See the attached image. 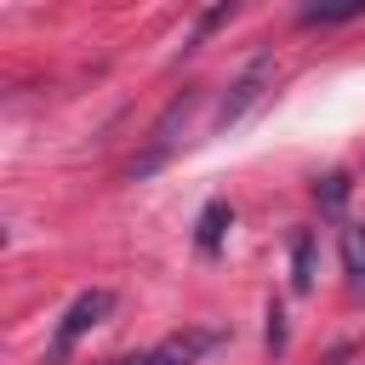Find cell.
Masks as SVG:
<instances>
[{
	"label": "cell",
	"instance_id": "obj_10",
	"mask_svg": "<svg viewBox=\"0 0 365 365\" xmlns=\"http://www.w3.org/2000/svg\"><path fill=\"white\" fill-rule=\"evenodd\" d=\"M314 200H319L325 211H342V200H348V171H325V177L314 182Z\"/></svg>",
	"mask_w": 365,
	"mask_h": 365
},
{
	"label": "cell",
	"instance_id": "obj_5",
	"mask_svg": "<svg viewBox=\"0 0 365 365\" xmlns=\"http://www.w3.org/2000/svg\"><path fill=\"white\" fill-rule=\"evenodd\" d=\"M228 228H234V205H228V200H211V205L200 211V222H194V245H200L205 257H217L222 240H228Z\"/></svg>",
	"mask_w": 365,
	"mask_h": 365
},
{
	"label": "cell",
	"instance_id": "obj_8",
	"mask_svg": "<svg viewBox=\"0 0 365 365\" xmlns=\"http://www.w3.org/2000/svg\"><path fill=\"white\" fill-rule=\"evenodd\" d=\"M240 6H245V0H211V6H205V11L194 17V34H188V46H182V51H194V46H200L205 34H217V29H222V23H228V17L240 11Z\"/></svg>",
	"mask_w": 365,
	"mask_h": 365
},
{
	"label": "cell",
	"instance_id": "obj_3",
	"mask_svg": "<svg viewBox=\"0 0 365 365\" xmlns=\"http://www.w3.org/2000/svg\"><path fill=\"white\" fill-rule=\"evenodd\" d=\"M268 86H274V57H251V63H245V74L228 86V97L217 103V120H211V125H217V131L240 125V120H245V114L268 97Z\"/></svg>",
	"mask_w": 365,
	"mask_h": 365
},
{
	"label": "cell",
	"instance_id": "obj_4",
	"mask_svg": "<svg viewBox=\"0 0 365 365\" xmlns=\"http://www.w3.org/2000/svg\"><path fill=\"white\" fill-rule=\"evenodd\" d=\"M194 103H200V91H182V97H171V108L160 114V125H154V137H148V154H143V160L131 165L137 177H143V171H154V165H160V160L171 154V143H177V125H188Z\"/></svg>",
	"mask_w": 365,
	"mask_h": 365
},
{
	"label": "cell",
	"instance_id": "obj_11",
	"mask_svg": "<svg viewBox=\"0 0 365 365\" xmlns=\"http://www.w3.org/2000/svg\"><path fill=\"white\" fill-rule=\"evenodd\" d=\"M262 342H268V354H285V314H279V302H268V331H262Z\"/></svg>",
	"mask_w": 365,
	"mask_h": 365
},
{
	"label": "cell",
	"instance_id": "obj_9",
	"mask_svg": "<svg viewBox=\"0 0 365 365\" xmlns=\"http://www.w3.org/2000/svg\"><path fill=\"white\" fill-rule=\"evenodd\" d=\"M359 11L365 0H302V23H348Z\"/></svg>",
	"mask_w": 365,
	"mask_h": 365
},
{
	"label": "cell",
	"instance_id": "obj_2",
	"mask_svg": "<svg viewBox=\"0 0 365 365\" xmlns=\"http://www.w3.org/2000/svg\"><path fill=\"white\" fill-rule=\"evenodd\" d=\"M211 348H222V331L217 325H194V331H177L143 354H125V359H108V365H200Z\"/></svg>",
	"mask_w": 365,
	"mask_h": 365
},
{
	"label": "cell",
	"instance_id": "obj_7",
	"mask_svg": "<svg viewBox=\"0 0 365 365\" xmlns=\"http://www.w3.org/2000/svg\"><path fill=\"white\" fill-rule=\"evenodd\" d=\"M314 228H297L291 234V291H314Z\"/></svg>",
	"mask_w": 365,
	"mask_h": 365
},
{
	"label": "cell",
	"instance_id": "obj_1",
	"mask_svg": "<svg viewBox=\"0 0 365 365\" xmlns=\"http://www.w3.org/2000/svg\"><path fill=\"white\" fill-rule=\"evenodd\" d=\"M108 314H114V291H103V285L80 291V297L68 302V314L57 319V331H51V359H68V354H74V342H80L86 331H97Z\"/></svg>",
	"mask_w": 365,
	"mask_h": 365
},
{
	"label": "cell",
	"instance_id": "obj_6",
	"mask_svg": "<svg viewBox=\"0 0 365 365\" xmlns=\"http://www.w3.org/2000/svg\"><path fill=\"white\" fill-rule=\"evenodd\" d=\"M336 251H342L348 285L365 291V222H342V228H336Z\"/></svg>",
	"mask_w": 365,
	"mask_h": 365
}]
</instances>
